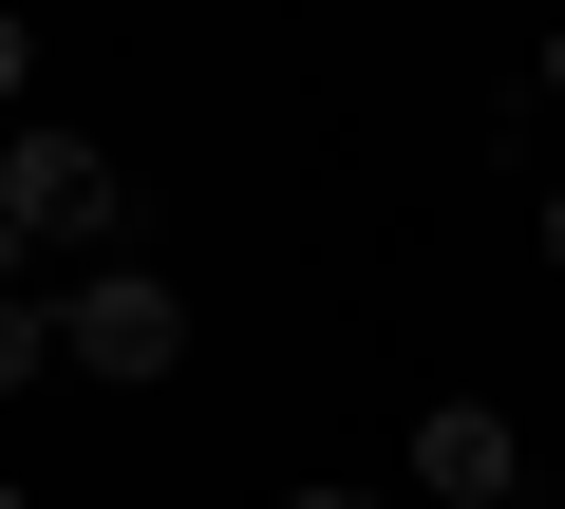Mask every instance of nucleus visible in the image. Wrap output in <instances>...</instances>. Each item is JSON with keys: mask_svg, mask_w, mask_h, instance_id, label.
Returning <instances> with one entry per match:
<instances>
[{"mask_svg": "<svg viewBox=\"0 0 565 509\" xmlns=\"http://www.w3.org/2000/svg\"><path fill=\"white\" fill-rule=\"evenodd\" d=\"M189 359V303L151 284V265H95L76 303H57V378H170Z\"/></svg>", "mask_w": 565, "mask_h": 509, "instance_id": "obj_1", "label": "nucleus"}, {"mask_svg": "<svg viewBox=\"0 0 565 509\" xmlns=\"http://www.w3.org/2000/svg\"><path fill=\"white\" fill-rule=\"evenodd\" d=\"M0 226L20 245H114V151L95 132H0Z\"/></svg>", "mask_w": 565, "mask_h": 509, "instance_id": "obj_2", "label": "nucleus"}, {"mask_svg": "<svg viewBox=\"0 0 565 509\" xmlns=\"http://www.w3.org/2000/svg\"><path fill=\"white\" fill-rule=\"evenodd\" d=\"M509 490H527V434L490 396H434L415 415V509H509Z\"/></svg>", "mask_w": 565, "mask_h": 509, "instance_id": "obj_3", "label": "nucleus"}, {"mask_svg": "<svg viewBox=\"0 0 565 509\" xmlns=\"http://www.w3.org/2000/svg\"><path fill=\"white\" fill-rule=\"evenodd\" d=\"M20 378H57V303H0V396Z\"/></svg>", "mask_w": 565, "mask_h": 509, "instance_id": "obj_4", "label": "nucleus"}, {"mask_svg": "<svg viewBox=\"0 0 565 509\" xmlns=\"http://www.w3.org/2000/svg\"><path fill=\"white\" fill-rule=\"evenodd\" d=\"M20 76H39V39H20V20H0V95H20Z\"/></svg>", "mask_w": 565, "mask_h": 509, "instance_id": "obj_5", "label": "nucleus"}, {"mask_svg": "<svg viewBox=\"0 0 565 509\" xmlns=\"http://www.w3.org/2000/svg\"><path fill=\"white\" fill-rule=\"evenodd\" d=\"M282 509H377V490H282Z\"/></svg>", "mask_w": 565, "mask_h": 509, "instance_id": "obj_6", "label": "nucleus"}, {"mask_svg": "<svg viewBox=\"0 0 565 509\" xmlns=\"http://www.w3.org/2000/svg\"><path fill=\"white\" fill-rule=\"evenodd\" d=\"M0 303H20V226H0Z\"/></svg>", "mask_w": 565, "mask_h": 509, "instance_id": "obj_7", "label": "nucleus"}, {"mask_svg": "<svg viewBox=\"0 0 565 509\" xmlns=\"http://www.w3.org/2000/svg\"><path fill=\"white\" fill-rule=\"evenodd\" d=\"M546 265H565V189H546Z\"/></svg>", "mask_w": 565, "mask_h": 509, "instance_id": "obj_8", "label": "nucleus"}, {"mask_svg": "<svg viewBox=\"0 0 565 509\" xmlns=\"http://www.w3.org/2000/svg\"><path fill=\"white\" fill-rule=\"evenodd\" d=\"M0 509H39V490H20V471H0Z\"/></svg>", "mask_w": 565, "mask_h": 509, "instance_id": "obj_9", "label": "nucleus"}, {"mask_svg": "<svg viewBox=\"0 0 565 509\" xmlns=\"http://www.w3.org/2000/svg\"><path fill=\"white\" fill-rule=\"evenodd\" d=\"M546 95H565V39H546Z\"/></svg>", "mask_w": 565, "mask_h": 509, "instance_id": "obj_10", "label": "nucleus"}]
</instances>
